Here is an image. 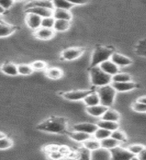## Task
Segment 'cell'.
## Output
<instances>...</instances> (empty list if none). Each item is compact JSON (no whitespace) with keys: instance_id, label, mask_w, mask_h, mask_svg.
Returning a JSON list of instances; mask_svg holds the SVG:
<instances>
[{"instance_id":"1","label":"cell","mask_w":146,"mask_h":160,"mask_svg":"<svg viewBox=\"0 0 146 160\" xmlns=\"http://www.w3.org/2000/svg\"><path fill=\"white\" fill-rule=\"evenodd\" d=\"M68 121L64 117L51 116L38 124L36 128L40 131L48 133H58V134H68Z\"/></svg>"},{"instance_id":"2","label":"cell","mask_w":146,"mask_h":160,"mask_svg":"<svg viewBox=\"0 0 146 160\" xmlns=\"http://www.w3.org/2000/svg\"><path fill=\"white\" fill-rule=\"evenodd\" d=\"M89 74L91 84L95 87L104 86V85L112 83V76L103 71L100 66H94L89 68Z\"/></svg>"},{"instance_id":"3","label":"cell","mask_w":146,"mask_h":160,"mask_svg":"<svg viewBox=\"0 0 146 160\" xmlns=\"http://www.w3.org/2000/svg\"><path fill=\"white\" fill-rule=\"evenodd\" d=\"M113 47H106V46H97L94 49L91 56V62H90L89 68L94 66H99L102 62L110 59L114 53Z\"/></svg>"},{"instance_id":"4","label":"cell","mask_w":146,"mask_h":160,"mask_svg":"<svg viewBox=\"0 0 146 160\" xmlns=\"http://www.w3.org/2000/svg\"><path fill=\"white\" fill-rule=\"evenodd\" d=\"M96 92L99 95L100 104L104 105L106 107H110L114 102L115 96H116V90L111 84L104 85V86L97 87Z\"/></svg>"},{"instance_id":"5","label":"cell","mask_w":146,"mask_h":160,"mask_svg":"<svg viewBox=\"0 0 146 160\" xmlns=\"http://www.w3.org/2000/svg\"><path fill=\"white\" fill-rule=\"evenodd\" d=\"M110 152H111L112 159L114 160H130V159L136 158V155H134L133 153L130 152L128 148L125 149L120 146V145L112 148L110 150Z\"/></svg>"},{"instance_id":"6","label":"cell","mask_w":146,"mask_h":160,"mask_svg":"<svg viewBox=\"0 0 146 160\" xmlns=\"http://www.w3.org/2000/svg\"><path fill=\"white\" fill-rule=\"evenodd\" d=\"M93 89H88V90H72V91L64 92L62 96L64 99L69 100V101H79V100H84V98L89 95Z\"/></svg>"},{"instance_id":"7","label":"cell","mask_w":146,"mask_h":160,"mask_svg":"<svg viewBox=\"0 0 146 160\" xmlns=\"http://www.w3.org/2000/svg\"><path fill=\"white\" fill-rule=\"evenodd\" d=\"M84 52V49L81 47H69L61 52V58L66 61H72L79 58Z\"/></svg>"},{"instance_id":"8","label":"cell","mask_w":146,"mask_h":160,"mask_svg":"<svg viewBox=\"0 0 146 160\" xmlns=\"http://www.w3.org/2000/svg\"><path fill=\"white\" fill-rule=\"evenodd\" d=\"M25 21H26L27 26L32 29V30H37L41 27V23H42V17H40L39 15L34 14V13H27L26 14V18H25Z\"/></svg>"},{"instance_id":"9","label":"cell","mask_w":146,"mask_h":160,"mask_svg":"<svg viewBox=\"0 0 146 160\" xmlns=\"http://www.w3.org/2000/svg\"><path fill=\"white\" fill-rule=\"evenodd\" d=\"M98 124H94V123H89V122H83V123H78L73 125L72 130H76V131H81L85 132L88 134L93 135L95 131L98 129Z\"/></svg>"},{"instance_id":"10","label":"cell","mask_w":146,"mask_h":160,"mask_svg":"<svg viewBox=\"0 0 146 160\" xmlns=\"http://www.w3.org/2000/svg\"><path fill=\"white\" fill-rule=\"evenodd\" d=\"M112 86L115 88L117 92H128L138 87V84L131 81H124V82H112Z\"/></svg>"},{"instance_id":"11","label":"cell","mask_w":146,"mask_h":160,"mask_svg":"<svg viewBox=\"0 0 146 160\" xmlns=\"http://www.w3.org/2000/svg\"><path fill=\"white\" fill-rule=\"evenodd\" d=\"M55 30L53 28H46V27H40L39 29L34 31V36L40 40H49L53 38L55 34Z\"/></svg>"},{"instance_id":"12","label":"cell","mask_w":146,"mask_h":160,"mask_svg":"<svg viewBox=\"0 0 146 160\" xmlns=\"http://www.w3.org/2000/svg\"><path fill=\"white\" fill-rule=\"evenodd\" d=\"M110 59H111L116 65H118L120 68L126 67V66H129L130 64H132L131 59L128 58L127 56H125V55H123V54H120L117 52H114Z\"/></svg>"},{"instance_id":"13","label":"cell","mask_w":146,"mask_h":160,"mask_svg":"<svg viewBox=\"0 0 146 160\" xmlns=\"http://www.w3.org/2000/svg\"><path fill=\"white\" fill-rule=\"evenodd\" d=\"M99 66L101 67V69L103 70V71L110 74L111 76H113V75L118 73L119 69H120V67L118 66V65L115 64L111 59H108V60H106V61L102 62L101 64L99 65Z\"/></svg>"},{"instance_id":"14","label":"cell","mask_w":146,"mask_h":160,"mask_svg":"<svg viewBox=\"0 0 146 160\" xmlns=\"http://www.w3.org/2000/svg\"><path fill=\"white\" fill-rule=\"evenodd\" d=\"M17 29H18V27H16L15 25L6 23L3 19L0 20V36L2 38L11 35L13 32L16 31Z\"/></svg>"},{"instance_id":"15","label":"cell","mask_w":146,"mask_h":160,"mask_svg":"<svg viewBox=\"0 0 146 160\" xmlns=\"http://www.w3.org/2000/svg\"><path fill=\"white\" fill-rule=\"evenodd\" d=\"M32 7H43V8L55 9L52 0H33V1L25 5V9L26 10Z\"/></svg>"},{"instance_id":"16","label":"cell","mask_w":146,"mask_h":160,"mask_svg":"<svg viewBox=\"0 0 146 160\" xmlns=\"http://www.w3.org/2000/svg\"><path fill=\"white\" fill-rule=\"evenodd\" d=\"M91 159H112L111 156V152H110L109 149H106L104 147H99L96 150H93L91 152Z\"/></svg>"},{"instance_id":"17","label":"cell","mask_w":146,"mask_h":160,"mask_svg":"<svg viewBox=\"0 0 146 160\" xmlns=\"http://www.w3.org/2000/svg\"><path fill=\"white\" fill-rule=\"evenodd\" d=\"M108 107L104 106L102 104L93 105V106H87L86 112L93 117H102V115L105 113Z\"/></svg>"},{"instance_id":"18","label":"cell","mask_w":146,"mask_h":160,"mask_svg":"<svg viewBox=\"0 0 146 160\" xmlns=\"http://www.w3.org/2000/svg\"><path fill=\"white\" fill-rule=\"evenodd\" d=\"M53 11L54 9H49V8H43V7H32L26 10V13H34L39 15L40 17H49L53 16Z\"/></svg>"},{"instance_id":"19","label":"cell","mask_w":146,"mask_h":160,"mask_svg":"<svg viewBox=\"0 0 146 160\" xmlns=\"http://www.w3.org/2000/svg\"><path fill=\"white\" fill-rule=\"evenodd\" d=\"M68 135L72 140H74V141H76V142H80V143H83L89 138H91V134L81 132V131H76V130H73L72 132H69Z\"/></svg>"},{"instance_id":"20","label":"cell","mask_w":146,"mask_h":160,"mask_svg":"<svg viewBox=\"0 0 146 160\" xmlns=\"http://www.w3.org/2000/svg\"><path fill=\"white\" fill-rule=\"evenodd\" d=\"M1 70L4 74L9 75V76H16L18 75V67L12 62H5L1 66Z\"/></svg>"},{"instance_id":"21","label":"cell","mask_w":146,"mask_h":160,"mask_svg":"<svg viewBox=\"0 0 146 160\" xmlns=\"http://www.w3.org/2000/svg\"><path fill=\"white\" fill-rule=\"evenodd\" d=\"M53 16L55 19H63V20H71L72 19V13L67 9H60L55 8L53 11Z\"/></svg>"},{"instance_id":"22","label":"cell","mask_w":146,"mask_h":160,"mask_svg":"<svg viewBox=\"0 0 146 160\" xmlns=\"http://www.w3.org/2000/svg\"><path fill=\"white\" fill-rule=\"evenodd\" d=\"M84 103L86 106H93V105H97L100 104V98H99V95L96 92V90H94L89 95H87L86 97L84 98Z\"/></svg>"},{"instance_id":"23","label":"cell","mask_w":146,"mask_h":160,"mask_svg":"<svg viewBox=\"0 0 146 160\" xmlns=\"http://www.w3.org/2000/svg\"><path fill=\"white\" fill-rule=\"evenodd\" d=\"M97 124H98L99 127L105 128L107 130H110V131H114V130H116V129L119 128L118 121H111V120L101 119V120H99V121L97 122Z\"/></svg>"},{"instance_id":"24","label":"cell","mask_w":146,"mask_h":160,"mask_svg":"<svg viewBox=\"0 0 146 160\" xmlns=\"http://www.w3.org/2000/svg\"><path fill=\"white\" fill-rule=\"evenodd\" d=\"M70 27V21L69 20H63V19H56L54 24L53 29L56 32H64L67 31Z\"/></svg>"},{"instance_id":"25","label":"cell","mask_w":146,"mask_h":160,"mask_svg":"<svg viewBox=\"0 0 146 160\" xmlns=\"http://www.w3.org/2000/svg\"><path fill=\"white\" fill-rule=\"evenodd\" d=\"M46 72V76L52 80H58L63 76V72L61 69H59L57 67H51V68H47L45 70Z\"/></svg>"},{"instance_id":"26","label":"cell","mask_w":146,"mask_h":160,"mask_svg":"<svg viewBox=\"0 0 146 160\" xmlns=\"http://www.w3.org/2000/svg\"><path fill=\"white\" fill-rule=\"evenodd\" d=\"M101 119L104 120H111V121H119L120 120V114L116 111V110L107 108V110L105 111V113L102 115Z\"/></svg>"},{"instance_id":"27","label":"cell","mask_w":146,"mask_h":160,"mask_svg":"<svg viewBox=\"0 0 146 160\" xmlns=\"http://www.w3.org/2000/svg\"><path fill=\"white\" fill-rule=\"evenodd\" d=\"M83 146L89 149L90 151H93V150H96L99 147H101V142H100V140L96 139L93 136V138L91 137L88 140H86L85 142H83Z\"/></svg>"},{"instance_id":"28","label":"cell","mask_w":146,"mask_h":160,"mask_svg":"<svg viewBox=\"0 0 146 160\" xmlns=\"http://www.w3.org/2000/svg\"><path fill=\"white\" fill-rule=\"evenodd\" d=\"M100 142H101V146H102V147L106 148V149H109V150H111L112 148L118 146V145L120 144L119 141H117L116 139H114V138L111 137V136H109V137H107V138H105V139L101 140Z\"/></svg>"},{"instance_id":"29","label":"cell","mask_w":146,"mask_h":160,"mask_svg":"<svg viewBox=\"0 0 146 160\" xmlns=\"http://www.w3.org/2000/svg\"><path fill=\"white\" fill-rule=\"evenodd\" d=\"M111 133H112V131H110V130H107V129L102 128V127H98V129L93 134V136L96 139H98V140L101 141V140L107 138L109 136H111Z\"/></svg>"},{"instance_id":"30","label":"cell","mask_w":146,"mask_h":160,"mask_svg":"<svg viewBox=\"0 0 146 160\" xmlns=\"http://www.w3.org/2000/svg\"><path fill=\"white\" fill-rule=\"evenodd\" d=\"M17 67L18 73L20 75H23V76H28V75H31L34 72V69L29 64H18Z\"/></svg>"},{"instance_id":"31","label":"cell","mask_w":146,"mask_h":160,"mask_svg":"<svg viewBox=\"0 0 146 160\" xmlns=\"http://www.w3.org/2000/svg\"><path fill=\"white\" fill-rule=\"evenodd\" d=\"M52 1L54 4V8L70 10L74 6L71 2H69V0H52Z\"/></svg>"},{"instance_id":"32","label":"cell","mask_w":146,"mask_h":160,"mask_svg":"<svg viewBox=\"0 0 146 160\" xmlns=\"http://www.w3.org/2000/svg\"><path fill=\"white\" fill-rule=\"evenodd\" d=\"M124 81H131V76L127 73L118 72L112 76V82H124Z\"/></svg>"},{"instance_id":"33","label":"cell","mask_w":146,"mask_h":160,"mask_svg":"<svg viewBox=\"0 0 146 160\" xmlns=\"http://www.w3.org/2000/svg\"><path fill=\"white\" fill-rule=\"evenodd\" d=\"M135 52L142 57H146V39H142L137 43Z\"/></svg>"},{"instance_id":"34","label":"cell","mask_w":146,"mask_h":160,"mask_svg":"<svg viewBox=\"0 0 146 160\" xmlns=\"http://www.w3.org/2000/svg\"><path fill=\"white\" fill-rule=\"evenodd\" d=\"M111 137H113L114 139H116L117 141H119L120 143L121 142H125L127 140V136L126 134H125L122 130H120L119 128L114 130V131H112L111 133Z\"/></svg>"},{"instance_id":"35","label":"cell","mask_w":146,"mask_h":160,"mask_svg":"<svg viewBox=\"0 0 146 160\" xmlns=\"http://www.w3.org/2000/svg\"><path fill=\"white\" fill-rule=\"evenodd\" d=\"M91 152L89 149H87L86 147H82L77 150L78 153V158L80 159H91Z\"/></svg>"},{"instance_id":"36","label":"cell","mask_w":146,"mask_h":160,"mask_svg":"<svg viewBox=\"0 0 146 160\" xmlns=\"http://www.w3.org/2000/svg\"><path fill=\"white\" fill-rule=\"evenodd\" d=\"M56 19L54 16H49V17H44L42 18V23H41V27H46V28H53L54 24Z\"/></svg>"},{"instance_id":"37","label":"cell","mask_w":146,"mask_h":160,"mask_svg":"<svg viewBox=\"0 0 146 160\" xmlns=\"http://www.w3.org/2000/svg\"><path fill=\"white\" fill-rule=\"evenodd\" d=\"M131 107H132V109L134 110V111H136V112H139V113L146 112V104L141 102V101H139V100L133 102L132 105H131Z\"/></svg>"},{"instance_id":"38","label":"cell","mask_w":146,"mask_h":160,"mask_svg":"<svg viewBox=\"0 0 146 160\" xmlns=\"http://www.w3.org/2000/svg\"><path fill=\"white\" fill-rule=\"evenodd\" d=\"M31 66L34 69V71H43V70L47 69V64L46 62L41 61V60H37L31 63Z\"/></svg>"},{"instance_id":"39","label":"cell","mask_w":146,"mask_h":160,"mask_svg":"<svg viewBox=\"0 0 146 160\" xmlns=\"http://www.w3.org/2000/svg\"><path fill=\"white\" fill-rule=\"evenodd\" d=\"M13 145V141L8 137H3L0 138V149L1 150H5L10 148Z\"/></svg>"},{"instance_id":"40","label":"cell","mask_w":146,"mask_h":160,"mask_svg":"<svg viewBox=\"0 0 146 160\" xmlns=\"http://www.w3.org/2000/svg\"><path fill=\"white\" fill-rule=\"evenodd\" d=\"M144 148H145V146L142 144H132V145H129L128 146L129 151L131 153H133L134 155H136V156L142 151Z\"/></svg>"},{"instance_id":"41","label":"cell","mask_w":146,"mask_h":160,"mask_svg":"<svg viewBox=\"0 0 146 160\" xmlns=\"http://www.w3.org/2000/svg\"><path fill=\"white\" fill-rule=\"evenodd\" d=\"M14 2H15L14 0H0V5L5 10H8L9 8H11L13 6Z\"/></svg>"},{"instance_id":"42","label":"cell","mask_w":146,"mask_h":160,"mask_svg":"<svg viewBox=\"0 0 146 160\" xmlns=\"http://www.w3.org/2000/svg\"><path fill=\"white\" fill-rule=\"evenodd\" d=\"M49 158H52V159H59V158H62L64 157V155L59 151V149L56 150V151H53L48 155Z\"/></svg>"},{"instance_id":"43","label":"cell","mask_w":146,"mask_h":160,"mask_svg":"<svg viewBox=\"0 0 146 160\" xmlns=\"http://www.w3.org/2000/svg\"><path fill=\"white\" fill-rule=\"evenodd\" d=\"M58 149H59V146H56V145H47V146L44 148V151L49 155L51 152L56 151Z\"/></svg>"},{"instance_id":"44","label":"cell","mask_w":146,"mask_h":160,"mask_svg":"<svg viewBox=\"0 0 146 160\" xmlns=\"http://www.w3.org/2000/svg\"><path fill=\"white\" fill-rule=\"evenodd\" d=\"M59 151L61 152L64 156H68L71 152V150H70L67 146H59Z\"/></svg>"},{"instance_id":"45","label":"cell","mask_w":146,"mask_h":160,"mask_svg":"<svg viewBox=\"0 0 146 160\" xmlns=\"http://www.w3.org/2000/svg\"><path fill=\"white\" fill-rule=\"evenodd\" d=\"M69 2H71L73 5H83L88 2V0H69Z\"/></svg>"},{"instance_id":"46","label":"cell","mask_w":146,"mask_h":160,"mask_svg":"<svg viewBox=\"0 0 146 160\" xmlns=\"http://www.w3.org/2000/svg\"><path fill=\"white\" fill-rule=\"evenodd\" d=\"M136 158H137V159H139V160H146V147H145V148L142 150V151L137 155Z\"/></svg>"},{"instance_id":"47","label":"cell","mask_w":146,"mask_h":160,"mask_svg":"<svg viewBox=\"0 0 146 160\" xmlns=\"http://www.w3.org/2000/svg\"><path fill=\"white\" fill-rule=\"evenodd\" d=\"M138 100H139V101H141V102H143V103H145V104H146V96H142V97H140Z\"/></svg>"},{"instance_id":"48","label":"cell","mask_w":146,"mask_h":160,"mask_svg":"<svg viewBox=\"0 0 146 160\" xmlns=\"http://www.w3.org/2000/svg\"><path fill=\"white\" fill-rule=\"evenodd\" d=\"M3 137H6V136H5V134L4 133H0V138H3Z\"/></svg>"},{"instance_id":"49","label":"cell","mask_w":146,"mask_h":160,"mask_svg":"<svg viewBox=\"0 0 146 160\" xmlns=\"http://www.w3.org/2000/svg\"><path fill=\"white\" fill-rule=\"evenodd\" d=\"M15 2H20V1H23V0H14Z\"/></svg>"}]
</instances>
